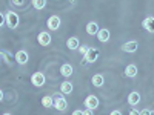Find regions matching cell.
Returning <instances> with one entry per match:
<instances>
[{
	"instance_id": "cell-1",
	"label": "cell",
	"mask_w": 154,
	"mask_h": 115,
	"mask_svg": "<svg viewBox=\"0 0 154 115\" xmlns=\"http://www.w3.org/2000/svg\"><path fill=\"white\" fill-rule=\"evenodd\" d=\"M5 19H6V26H8V28L16 29V28L19 26L20 17H19V14H16L14 11H8V12H6V16H5Z\"/></svg>"
},
{
	"instance_id": "cell-2",
	"label": "cell",
	"mask_w": 154,
	"mask_h": 115,
	"mask_svg": "<svg viewBox=\"0 0 154 115\" xmlns=\"http://www.w3.org/2000/svg\"><path fill=\"white\" fill-rule=\"evenodd\" d=\"M45 81H46V78H45V75H43L42 72H34V74L31 75V83H32L35 87L43 86Z\"/></svg>"
},
{
	"instance_id": "cell-3",
	"label": "cell",
	"mask_w": 154,
	"mask_h": 115,
	"mask_svg": "<svg viewBox=\"0 0 154 115\" xmlns=\"http://www.w3.org/2000/svg\"><path fill=\"white\" fill-rule=\"evenodd\" d=\"M139 49V43L136 40H131V42H126L122 45V51L123 52H128V54H133L136 52V51Z\"/></svg>"
},
{
	"instance_id": "cell-4",
	"label": "cell",
	"mask_w": 154,
	"mask_h": 115,
	"mask_svg": "<svg viewBox=\"0 0 154 115\" xmlns=\"http://www.w3.org/2000/svg\"><path fill=\"white\" fill-rule=\"evenodd\" d=\"M14 58H16V61L19 63V65H26L28 60H29L26 51H17V52L14 54Z\"/></svg>"
},
{
	"instance_id": "cell-5",
	"label": "cell",
	"mask_w": 154,
	"mask_h": 115,
	"mask_svg": "<svg viewBox=\"0 0 154 115\" xmlns=\"http://www.w3.org/2000/svg\"><path fill=\"white\" fill-rule=\"evenodd\" d=\"M85 108H88V109H96V108H99V98H97L96 95H88V97L85 98Z\"/></svg>"
},
{
	"instance_id": "cell-6",
	"label": "cell",
	"mask_w": 154,
	"mask_h": 115,
	"mask_svg": "<svg viewBox=\"0 0 154 115\" xmlns=\"http://www.w3.org/2000/svg\"><path fill=\"white\" fill-rule=\"evenodd\" d=\"M37 42H38V45H42V46H48V45L51 43V35H49L46 31L38 32V35H37Z\"/></svg>"
},
{
	"instance_id": "cell-7",
	"label": "cell",
	"mask_w": 154,
	"mask_h": 115,
	"mask_svg": "<svg viewBox=\"0 0 154 115\" xmlns=\"http://www.w3.org/2000/svg\"><path fill=\"white\" fill-rule=\"evenodd\" d=\"M46 25H48V28H49V29H53V31L59 29V28H60V17H57V16H51V17L48 19Z\"/></svg>"
},
{
	"instance_id": "cell-8",
	"label": "cell",
	"mask_w": 154,
	"mask_h": 115,
	"mask_svg": "<svg viewBox=\"0 0 154 115\" xmlns=\"http://www.w3.org/2000/svg\"><path fill=\"white\" fill-rule=\"evenodd\" d=\"M85 58H86V61H88V63H94V61L99 58V51H97L96 48H89V51L86 52Z\"/></svg>"
},
{
	"instance_id": "cell-9",
	"label": "cell",
	"mask_w": 154,
	"mask_h": 115,
	"mask_svg": "<svg viewBox=\"0 0 154 115\" xmlns=\"http://www.w3.org/2000/svg\"><path fill=\"white\" fill-rule=\"evenodd\" d=\"M54 108L57 109V111H65L66 108H68V101L63 98V97H59V98H54Z\"/></svg>"
},
{
	"instance_id": "cell-10",
	"label": "cell",
	"mask_w": 154,
	"mask_h": 115,
	"mask_svg": "<svg viewBox=\"0 0 154 115\" xmlns=\"http://www.w3.org/2000/svg\"><path fill=\"white\" fill-rule=\"evenodd\" d=\"M97 32H99V25H97V22H88V25H86V34H89V35H97Z\"/></svg>"
},
{
	"instance_id": "cell-11",
	"label": "cell",
	"mask_w": 154,
	"mask_h": 115,
	"mask_svg": "<svg viewBox=\"0 0 154 115\" xmlns=\"http://www.w3.org/2000/svg\"><path fill=\"white\" fill-rule=\"evenodd\" d=\"M72 66L69 65V63H65V65H62V68H60V74L63 75V77H66V78H68V77H71L72 75Z\"/></svg>"
},
{
	"instance_id": "cell-12",
	"label": "cell",
	"mask_w": 154,
	"mask_h": 115,
	"mask_svg": "<svg viewBox=\"0 0 154 115\" xmlns=\"http://www.w3.org/2000/svg\"><path fill=\"white\" fill-rule=\"evenodd\" d=\"M97 38H99V42H102V43H105V42H108L109 40V31L108 29H99V32H97Z\"/></svg>"
},
{
	"instance_id": "cell-13",
	"label": "cell",
	"mask_w": 154,
	"mask_h": 115,
	"mask_svg": "<svg viewBox=\"0 0 154 115\" xmlns=\"http://www.w3.org/2000/svg\"><path fill=\"white\" fill-rule=\"evenodd\" d=\"M139 101H140V94L139 92H131L130 95H128V103H130L131 106H136V105H139Z\"/></svg>"
},
{
	"instance_id": "cell-14",
	"label": "cell",
	"mask_w": 154,
	"mask_h": 115,
	"mask_svg": "<svg viewBox=\"0 0 154 115\" xmlns=\"http://www.w3.org/2000/svg\"><path fill=\"white\" fill-rule=\"evenodd\" d=\"M143 28L148 32H154V17H146L143 20Z\"/></svg>"
},
{
	"instance_id": "cell-15",
	"label": "cell",
	"mask_w": 154,
	"mask_h": 115,
	"mask_svg": "<svg viewBox=\"0 0 154 115\" xmlns=\"http://www.w3.org/2000/svg\"><path fill=\"white\" fill-rule=\"evenodd\" d=\"M125 75L130 77V78L136 77V75H137V66H136V65H128V66L125 68Z\"/></svg>"
},
{
	"instance_id": "cell-16",
	"label": "cell",
	"mask_w": 154,
	"mask_h": 115,
	"mask_svg": "<svg viewBox=\"0 0 154 115\" xmlns=\"http://www.w3.org/2000/svg\"><path fill=\"white\" fill-rule=\"evenodd\" d=\"M66 46L71 49V51H75V49H79V40H77V37H69L68 38V42H66Z\"/></svg>"
},
{
	"instance_id": "cell-17",
	"label": "cell",
	"mask_w": 154,
	"mask_h": 115,
	"mask_svg": "<svg viewBox=\"0 0 154 115\" xmlns=\"http://www.w3.org/2000/svg\"><path fill=\"white\" fill-rule=\"evenodd\" d=\"M60 92L62 94H71L72 92V83H69V81L60 83Z\"/></svg>"
},
{
	"instance_id": "cell-18",
	"label": "cell",
	"mask_w": 154,
	"mask_h": 115,
	"mask_svg": "<svg viewBox=\"0 0 154 115\" xmlns=\"http://www.w3.org/2000/svg\"><path fill=\"white\" fill-rule=\"evenodd\" d=\"M91 83L96 86V87H100L102 84L105 83V80H103V75H100V74H96V75H93V78H91Z\"/></svg>"
},
{
	"instance_id": "cell-19",
	"label": "cell",
	"mask_w": 154,
	"mask_h": 115,
	"mask_svg": "<svg viewBox=\"0 0 154 115\" xmlns=\"http://www.w3.org/2000/svg\"><path fill=\"white\" fill-rule=\"evenodd\" d=\"M42 105H43V108H54V97H49V95L43 97Z\"/></svg>"
},
{
	"instance_id": "cell-20",
	"label": "cell",
	"mask_w": 154,
	"mask_h": 115,
	"mask_svg": "<svg viewBox=\"0 0 154 115\" xmlns=\"http://www.w3.org/2000/svg\"><path fill=\"white\" fill-rule=\"evenodd\" d=\"M0 55H2V57H5V61L8 63V65H12V61H16V58L12 57L9 52H5V51H0Z\"/></svg>"
},
{
	"instance_id": "cell-21",
	"label": "cell",
	"mask_w": 154,
	"mask_h": 115,
	"mask_svg": "<svg viewBox=\"0 0 154 115\" xmlns=\"http://www.w3.org/2000/svg\"><path fill=\"white\" fill-rule=\"evenodd\" d=\"M32 6L35 9H43L46 6V0H32Z\"/></svg>"
},
{
	"instance_id": "cell-22",
	"label": "cell",
	"mask_w": 154,
	"mask_h": 115,
	"mask_svg": "<svg viewBox=\"0 0 154 115\" xmlns=\"http://www.w3.org/2000/svg\"><path fill=\"white\" fill-rule=\"evenodd\" d=\"M88 51H89V46H86V45H82V46H79V52L85 57L86 55V52H88Z\"/></svg>"
},
{
	"instance_id": "cell-23",
	"label": "cell",
	"mask_w": 154,
	"mask_h": 115,
	"mask_svg": "<svg viewBox=\"0 0 154 115\" xmlns=\"http://www.w3.org/2000/svg\"><path fill=\"white\" fill-rule=\"evenodd\" d=\"M6 23V19H5V14H2V12H0V28L3 26V25Z\"/></svg>"
},
{
	"instance_id": "cell-24",
	"label": "cell",
	"mask_w": 154,
	"mask_h": 115,
	"mask_svg": "<svg viewBox=\"0 0 154 115\" xmlns=\"http://www.w3.org/2000/svg\"><path fill=\"white\" fill-rule=\"evenodd\" d=\"M83 115H94V109H88V108H86V109L83 111Z\"/></svg>"
},
{
	"instance_id": "cell-25",
	"label": "cell",
	"mask_w": 154,
	"mask_h": 115,
	"mask_svg": "<svg viewBox=\"0 0 154 115\" xmlns=\"http://www.w3.org/2000/svg\"><path fill=\"white\" fill-rule=\"evenodd\" d=\"M11 3L16 6H20V5H23V0H11Z\"/></svg>"
},
{
	"instance_id": "cell-26",
	"label": "cell",
	"mask_w": 154,
	"mask_h": 115,
	"mask_svg": "<svg viewBox=\"0 0 154 115\" xmlns=\"http://www.w3.org/2000/svg\"><path fill=\"white\" fill-rule=\"evenodd\" d=\"M140 115H151V111L149 109H143L142 112H140Z\"/></svg>"
},
{
	"instance_id": "cell-27",
	"label": "cell",
	"mask_w": 154,
	"mask_h": 115,
	"mask_svg": "<svg viewBox=\"0 0 154 115\" xmlns=\"http://www.w3.org/2000/svg\"><path fill=\"white\" fill-rule=\"evenodd\" d=\"M130 115H140V112H139L137 109H131V111H130Z\"/></svg>"
},
{
	"instance_id": "cell-28",
	"label": "cell",
	"mask_w": 154,
	"mask_h": 115,
	"mask_svg": "<svg viewBox=\"0 0 154 115\" xmlns=\"http://www.w3.org/2000/svg\"><path fill=\"white\" fill-rule=\"evenodd\" d=\"M72 115H83V111H74Z\"/></svg>"
},
{
	"instance_id": "cell-29",
	"label": "cell",
	"mask_w": 154,
	"mask_h": 115,
	"mask_svg": "<svg viewBox=\"0 0 154 115\" xmlns=\"http://www.w3.org/2000/svg\"><path fill=\"white\" fill-rule=\"evenodd\" d=\"M109 115H122V112H120V111H112Z\"/></svg>"
},
{
	"instance_id": "cell-30",
	"label": "cell",
	"mask_w": 154,
	"mask_h": 115,
	"mask_svg": "<svg viewBox=\"0 0 154 115\" xmlns=\"http://www.w3.org/2000/svg\"><path fill=\"white\" fill-rule=\"evenodd\" d=\"M2 100H3V91L0 89V101H2Z\"/></svg>"
},
{
	"instance_id": "cell-31",
	"label": "cell",
	"mask_w": 154,
	"mask_h": 115,
	"mask_svg": "<svg viewBox=\"0 0 154 115\" xmlns=\"http://www.w3.org/2000/svg\"><path fill=\"white\" fill-rule=\"evenodd\" d=\"M2 115H11V114H9V112H5V114H2Z\"/></svg>"
},
{
	"instance_id": "cell-32",
	"label": "cell",
	"mask_w": 154,
	"mask_h": 115,
	"mask_svg": "<svg viewBox=\"0 0 154 115\" xmlns=\"http://www.w3.org/2000/svg\"><path fill=\"white\" fill-rule=\"evenodd\" d=\"M151 115H154V111H151Z\"/></svg>"
}]
</instances>
